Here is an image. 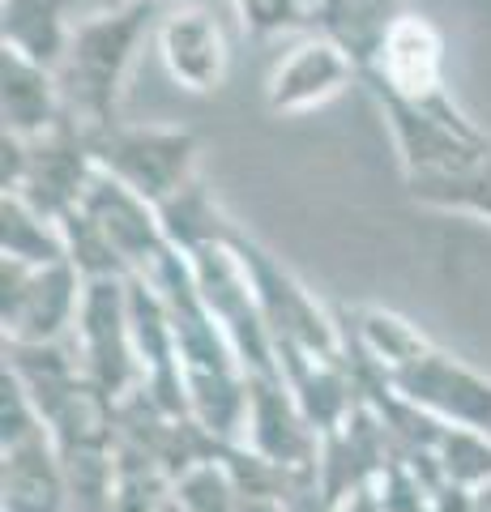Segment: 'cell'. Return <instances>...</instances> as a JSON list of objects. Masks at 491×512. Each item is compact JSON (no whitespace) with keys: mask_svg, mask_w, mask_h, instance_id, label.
Wrapping results in <instances>:
<instances>
[{"mask_svg":"<svg viewBox=\"0 0 491 512\" xmlns=\"http://www.w3.org/2000/svg\"><path fill=\"white\" fill-rule=\"evenodd\" d=\"M158 286V295L167 299L171 329H176V355H180V376L188 393V410L193 419L214 431L218 440L240 444L244 423H248V372L240 355H235L231 338L223 325L210 316L201 303L193 265L184 252H171L158 274L146 278Z\"/></svg>","mask_w":491,"mask_h":512,"instance_id":"cell-1","label":"cell"},{"mask_svg":"<svg viewBox=\"0 0 491 512\" xmlns=\"http://www.w3.org/2000/svg\"><path fill=\"white\" fill-rule=\"evenodd\" d=\"M163 22V0H116L73 26L69 56L60 64L69 120L86 133H107L120 124V94L150 30Z\"/></svg>","mask_w":491,"mask_h":512,"instance_id":"cell-2","label":"cell"},{"mask_svg":"<svg viewBox=\"0 0 491 512\" xmlns=\"http://www.w3.org/2000/svg\"><path fill=\"white\" fill-rule=\"evenodd\" d=\"M227 244L235 248L244 274L252 282V295H257V308H261L265 325H269L274 350H304V355H316V359L346 363L342 320L329 316L308 286L299 282L265 244H257L248 231L235 227Z\"/></svg>","mask_w":491,"mask_h":512,"instance_id":"cell-3","label":"cell"},{"mask_svg":"<svg viewBox=\"0 0 491 512\" xmlns=\"http://www.w3.org/2000/svg\"><path fill=\"white\" fill-rule=\"evenodd\" d=\"M94 163L116 184L137 192L154 210L180 197L197 184L201 167V141L193 128H167V124H116L107 133L90 137Z\"/></svg>","mask_w":491,"mask_h":512,"instance_id":"cell-4","label":"cell"},{"mask_svg":"<svg viewBox=\"0 0 491 512\" xmlns=\"http://www.w3.org/2000/svg\"><path fill=\"white\" fill-rule=\"evenodd\" d=\"M82 295L86 278L73 269V261L22 265L0 256V325H5V342L47 346L73 338Z\"/></svg>","mask_w":491,"mask_h":512,"instance_id":"cell-5","label":"cell"},{"mask_svg":"<svg viewBox=\"0 0 491 512\" xmlns=\"http://www.w3.org/2000/svg\"><path fill=\"white\" fill-rule=\"evenodd\" d=\"M188 265H193L201 303L210 308V316L218 320V325H223V333L235 346V355H240V363H244V372L248 376H282L274 338H269V325H265V316L257 308V295H252V282H248L235 248L231 244H210V248L188 256Z\"/></svg>","mask_w":491,"mask_h":512,"instance_id":"cell-6","label":"cell"},{"mask_svg":"<svg viewBox=\"0 0 491 512\" xmlns=\"http://www.w3.org/2000/svg\"><path fill=\"white\" fill-rule=\"evenodd\" d=\"M73 346L82 355L86 376L112 402H124L129 393L141 389V359H137L133 320H129V278L86 282Z\"/></svg>","mask_w":491,"mask_h":512,"instance_id":"cell-7","label":"cell"},{"mask_svg":"<svg viewBox=\"0 0 491 512\" xmlns=\"http://www.w3.org/2000/svg\"><path fill=\"white\" fill-rule=\"evenodd\" d=\"M94 175H99V163L90 150V133L82 124L65 120L56 133L26 141V171L13 192L52 222H65L73 210L86 205Z\"/></svg>","mask_w":491,"mask_h":512,"instance_id":"cell-8","label":"cell"},{"mask_svg":"<svg viewBox=\"0 0 491 512\" xmlns=\"http://www.w3.org/2000/svg\"><path fill=\"white\" fill-rule=\"evenodd\" d=\"M389 389L445 427H466L491 436V380L466 367L462 359H453L449 350L432 346L419 363L389 376Z\"/></svg>","mask_w":491,"mask_h":512,"instance_id":"cell-9","label":"cell"},{"mask_svg":"<svg viewBox=\"0 0 491 512\" xmlns=\"http://www.w3.org/2000/svg\"><path fill=\"white\" fill-rule=\"evenodd\" d=\"M158 56H163L167 77L188 94H214L223 90L227 69H231V47L218 18L210 9L180 0L163 13V22L154 30Z\"/></svg>","mask_w":491,"mask_h":512,"instance_id":"cell-10","label":"cell"},{"mask_svg":"<svg viewBox=\"0 0 491 512\" xmlns=\"http://www.w3.org/2000/svg\"><path fill=\"white\" fill-rule=\"evenodd\" d=\"M240 444L287 470H316L321 461V436L282 376H248V423Z\"/></svg>","mask_w":491,"mask_h":512,"instance_id":"cell-11","label":"cell"},{"mask_svg":"<svg viewBox=\"0 0 491 512\" xmlns=\"http://www.w3.org/2000/svg\"><path fill=\"white\" fill-rule=\"evenodd\" d=\"M359 82L355 60L325 35H308L299 47H291L265 77V111L269 116H304Z\"/></svg>","mask_w":491,"mask_h":512,"instance_id":"cell-12","label":"cell"},{"mask_svg":"<svg viewBox=\"0 0 491 512\" xmlns=\"http://www.w3.org/2000/svg\"><path fill=\"white\" fill-rule=\"evenodd\" d=\"M82 210L99 222L107 239H112V248L120 252L129 278H154L158 265L176 252L167 244V231H163V222H158L154 205L141 201L137 192H129L124 184H116L112 175H103V171L94 175Z\"/></svg>","mask_w":491,"mask_h":512,"instance_id":"cell-13","label":"cell"},{"mask_svg":"<svg viewBox=\"0 0 491 512\" xmlns=\"http://www.w3.org/2000/svg\"><path fill=\"white\" fill-rule=\"evenodd\" d=\"M363 82L380 94H393V99H432V94H445V35L432 18H419V13H402L393 22L385 47H380V60L372 73H363Z\"/></svg>","mask_w":491,"mask_h":512,"instance_id":"cell-14","label":"cell"},{"mask_svg":"<svg viewBox=\"0 0 491 512\" xmlns=\"http://www.w3.org/2000/svg\"><path fill=\"white\" fill-rule=\"evenodd\" d=\"M69 120L60 77L18 52H0V133L39 141Z\"/></svg>","mask_w":491,"mask_h":512,"instance_id":"cell-15","label":"cell"},{"mask_svg":"<svg viewBox=\"0 0 491 512\" xmlns=\"http://www.w3.org/2000/svg\"><path fill=\"white\" fill-rule=\"evenodd\" d=\"M0 512H73L69 474L52 436L0 448Z\"/></svg>","mask_w":491,"mask_h":512,"instance_id":"cell-16","label":"cell"},{"mask_svg":"<svg viewBox=\"0 0 491 512\" xmlns=\"http://www.w3.org/2000/svg\"><path fill=\"white\" fill-rule=\"evenodd\" d=\"M402 0H312V35H325L355 60L359 82L376 69L393 22L402 18Z\"/></svg>","mask_w":491,"mask_h":512,"instance_id":"cell-17","label":"cell"},{"mask_svg":"<svg viewBox=\"0 0 491 512\" xmlns=\"http://www.w3.org/2000/svg\"><path fill=\"white\" fill-rule=\"evenodd\" d=\"M73 0H0V43L5 52H18L43 69L60 73L69 56L73 26L69 22Z\"/></svg>","mask_w":491,"mask_h":512,"instance_id":"cell-18","label":"cell"},{"mask_svg":"<svg viewBox=\"0 0 491 512\" xmlns=\"http://www.w3.org/2000/svg\"><path fill=\"white\" fill-rule=\"evenodd\" d=\"M0 256L22 265H60L69 261L65 231L18 192H0Z\"/></svg>","mask_w":491,"mask_h":512,"instance_id":"cell-19","label":"cell"},{"mask_svg":"<svg viewBox=\"0 0 491 512\" xmlns=\"http://www.w3.org/2000/svg\"><path fill=\"white\" fill-rule=\"evenodd\" d=\"M406 197L427 205V210H445V214H470L491 227V150L470 158V163L453 167L432 180L406 184Z\"/></svg>","mask_w":491,"mask_h":512,"instance_id":"cell-20","label":"cell"},{"mask_svg":"<svg viewBox=\"0 0 491 512\" xmlns=\"http://www.w3.org/2000/svg\"><path fill=\"white\" fill-rule=\"evenodd\" d=\"M158 222H163V231H167V244L184 256H193L210 244H227V235L235 227L223 214V205L205 192L201 180L193 188H184L180 197H171L167 205H158Z\"/></svg>","mask_w":491,"mask_h":512,"instance_id":"cell-21","label":"cell"},{"mask_svg":"<svg viewBox=\"0 0 491 512\" xmlns=\"http://www.w3.org/2000/svg\"><path fill=\"white\" fill-rule=\"evenodd\" d=\"M163 512H240V495L223 461H205L167 487Z\"/></svg>","mask_w":491,"mask_h":512,"instance_id":"cell-22","label":"cell"},{"mask_svg":"<svg viewBox=\"0 0 491 512\" xmlns=\"http://www.w3.org/2000/svg\"><path fill=\"white\" fill-rule=\"evenodd\" d=\"M60 231H65V248H69L73 269H77V274H82L86 282L129 278V269H124L120 252L112 248V239L103 235V227H99V222H94L86 210H73L65 222H60Z\"/></svg>","mask_w":491,"mask_h":512,"instance_id":"cell-23","label":"cell"},{"mask_svg":"<svg viewBox=\"0 0 491 512\" xmlns=\"http://www.w3.org/2000/svg\"><path fill=\"white\" fill-rule=\"evenodd\" d=\"M436 461L445 470V483L479 491L491 483V436L466 427H445V436L436 444Z\"/></svg>","mask_w":491,"mask_h":512,"instance_id":"cell-24","label":"cell"},{"mask_svg":"<svg viewBox=\"0 0 491 512\" xmlns=\"http://www.w3.org/2000/svg\"><path fill=\"white\" fill-rule=\"evenodd\" d=\"M35 436H47V423L35 406V397L26 393V384L9 367H0V448L26 444Z\"/></svg>","mask_w":491,"mask_h":512,"instance_id":"cell-25","label":"cell"},{"mask_svg":"<svg viewBox=\"0 0 491 512\" xmlns=\"http://www.w3.org/2000/svg\"><path fill=\"white\" fill-rule=\"evenodd\" d=\"M235 9H240V26L257 39L312 26V0H235Z\"/></svg>","mask_w":491,"mask_h":512,"instance_id":"cell-26","label":"cell"},{"mask_svg":"<svg viewBox=\"0 0 491 512\" xmlns=\"http://www.w3.org/2000/svg\"><path fill=\"white\" fill-rule=\"evenodd\" d=\"M338 512H385V504H380V495H376V483L363 487V491H355Z\"/></svg>","mask_w":491,"mask_h":512,"instance_id":"cell-27","label":"cell"},{"mask_svg":"<svg viewBox=\"0 0 491 512\" xmlns=\"http://www.w3.org/2000/svg\"><path fill=\"white\" fill-rule=\"evenodd\" d=\"M470 512H491V483L474 491V504H470Z\"/></svg>","mask_w":491,"mask_h":512,"instance_id":"cell-28","label":"cell"},{"mask_svg":"<svg viewBox=\"0 0 491 512\" xmlns=\"http://www.w3.org/2000/svg\"><path fill=\"white\" fill-rule=\"evenodd\" d=\"M163 5H167V0H163ZM176 5H180V0H176Z\"/></svg>","mask_w":491,"mask_h":512,"instance_id":"cell-29","label":"cell"}]
</instances>
